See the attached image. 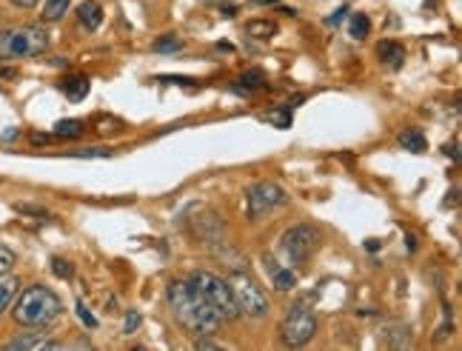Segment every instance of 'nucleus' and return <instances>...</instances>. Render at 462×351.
I'll use <instances>...</instances> for the list:
<instances>
[{"mask_svg":"<svg viewBox=\"0 0 462 351\" xmlns=\"http://www.w3.org/2000/svg\"><path fill=\"white\" fill-rule=\"evenodd\" d=\"M17 212L34 215V217H46V212H43V208H38V206H17Z\"/></svg>","mask_w":462,"mask_h":351,"instance_id":"c756f323","label":"nucleus"},{"mask_svg":"<svg viewBox=\"0 0 462 351\" xmlns=\"http://www.w3.org/2000/svg\"><path fill=\"white\" fill-rule=\"evenodd\" d=\"M83 134V120H58L55 123V137H80Z\"/></svg>","mask_w":462,"mask_h":351,"instance_id":"6ab92c4d","label":"nucleus"},{"mask_svg":"<svg viewBox=\"0 0 462 351\" xmlns=\"http://www.w3.org/2000/svg\"><path fill=\"white\" fill-rule=\"evenodd\" d=\"M66 348H92V343H88V340H75V343H69Z\"/></svg>","mask_w":462,"mask_h":351,"instance_id":"2f4dec72","label":"nucleus"},{"mask_svg":"<svg viewBox=\"0 0 462 351\" xmlns=\"http://www.w3.org/2000/svg\"><path fill=\"white\" fill-rule=\"evenodd\" d=\"M17 291H21V280H17V277H6V274L0 277V318H4V311L12 306Z\"/></svg>","mask_w":462,"mask_h":351,"instance_id":"4468645a","label":"nucleus"},{"mask_svg":"<svg viewBox=\"0 0 462 351\" xmlns=\"http://www.w3.org/2000/svg\"><path fill=\"white\" fill-rule=\"evenodd\" d=\"M9 351H34V348H63V343H55V340H46L38 328L34 331H26V335L21 337H14L6 343Z\"/></svg>","mask_w":462,"mask_h":351,"instance_id":"1a4fd4ad","label":"nucleus"},{"mask_svg":"<svg viewBox=\"0 0 462 351\" xmlns=\"http://www.w3.org/2000/svg\"><path fill=\"white\" fill-rule=\"evenodd\" d=\"M78 318L86 323V328H97V320L92 318V314H88V309L83 303H78Z\"/></svg>","mask_w":462,"mask_h":351,"instance_id":"bb28decb","label":"nucleus"},{"mask_svg":"<svg viewBox=\"0 0 462 351\" xmlns=\"http://www.w3.org/2000/svg\"><path fill=\"white\" fill-rule=\"evenodd\" d=\"M12 266H14V252L9 249V245L0 243V277H4Z\"/></svg>","mask_w":462,"mask_h":351,"instance_id":"b1692460","label":"nucleus"},{"mask_svg":"<svg viewBox=\"0 0 462 351\" xmlns=\"http://www.w3.org/2000/svg\"><path fill=\"white\" fill-rule=\"evenodd\" d=\"M189 280L200 289V294L208 300V306L215 309L223 320H237L240 318V309L235 303V294H231V289H228V283H226L223 277L200 269V272H191Z\"/></svg>","mask_w":462,"mask_h":351,"instance_id":"39448f33","label":"nucleus"},{"mask_svg":"<svg viewBox=\"0 0 462 351\" xmlns=\"http://www.w3.org/2000/svg\"><path fill=\"white\" fill-rule=\"evenodd\" d=\"M60 89L66 92L69 100L78 103V100H83L88 95V78H83V75H69V78H63Z\"/></svg>","mask_w":462,"mask_h":351,"instance_id":"f8f14e48","label":"nucleus"},{"mask_svg":"<svg viewBox=\"0 0 462 351\" xmlns=\"http://www.w3.org/2000/svg\"><path fill=\"white\" fill-rule=\"evenodd\" d=\"M78 21L86 32H95L103 23V9L97 0H83L80 9H78Z\"/></svg>","mask_w":462,"mask_h":351,"instance_id":"9b49d317","label":"nucleus"},{"mask_svg":"<svg viewBox=\"0 0 462 351\" xmlns=\"http://www.w3.org/2000/svg\"><path fill=\"white\" fill-rule=\"evenodd\" d=\"M46 49H49V32L43 26L0 29V60L38 58Z\"/></svg>","mask_w":462,"mask_h":351,"instance_id":"7ed1b4c3","label":"nucleus"},{"mask_svg":"<svg viewBox=\"0 0 462 351\" xmlns=\"http://www.w3.org/2000/svg\"><path fill=\"white\" fill-rule=\"evenodd\" d=\"M317 245H319V232L314 226H294V229H289L280 237V254L286 257L289 266L306 269L311 254L317 252Z\"/></svg>","mask_w":462,"mask_h":351,"instance_id":"423d86ee","label":"nucleus"},{"mask_svg":"<svg viewBox=\"0 0 462 351\" xmlns=\"http://www.w3.org/2000/svg\"><path fill=\"white\" fill-rule=\"evenodd\" d=\"M51 272H55L58 277H63V280L72 277V266H69V263H66V260H60V257L51 260Z\"/></svg>","mask_w":462,"mask_h":351,"instance_id":"393cba45","label":"nucleus"},{"mask_svg":"<svg viewBox=\"0 0 462 351\" xmlns=\"http://www.w3.org/2000/svg\"><path fill=\"white\" fill-rule=\"evenodd\" d=\"M198 348L217 351V348H226V346H223V343H217V340H208V337H198Z\"/></svg>","mask_w":462,"mask_h":351,"instance_id":"cd10ccee","label":"nucleus"},{"mask_svg":"<svg viewBox=\"0 0 462 351\" xmlns=\"http://www.w3.org/2000/svg\"><path fill=\"white\" fill-rule=\"evenodd\" d=\"M226 283L231 294H235L240 314H245V318H265L269 314V297H265L260 283L248 272H231L226 277Z\"/></svg>","mask_w":462,"mask_h":351,"instance_id":"20e7f679","label":"nucleus"},{"mask_svg":"<svg viewBox=\"0 0 462 351\" xmlns=\"http://www.w3.org/2000/svg\"><path fill=\"white\" fill-rule=\"evenodd\" d=\"M348 32H351V38L354 41H365L368 38V32H371V21L365 14H351V21H348Z\"/></svg>","mask_w":462,"mask_h":351,"instance_id":"f3484780","label":"nucleus"},{"mask_svg":"<svg viewBox=\"0 0 462 351\" xmlns=\"http://www.w3.org/2000/svg\"><path fill=\"white\" fill-rule=\"evenodd\" d=\"M206 4H226V0H206Z\"/></svg>","mask_w":462,"mask_h":351,"instance_id":"72a5a7b5","label":"nucleus"},{"mask_svg":"<svg viewBox=\"0 0 462 351\" xmlns=\"http://www.w3.org/2000/svg\"><path fill=\"white\" fill-rule=\"evenodd\" d=\"M12 4L17 9H32V6H38V0H12Z\"/></svg>","mask_w":462,"mask_h":351,"instance_id":"7c9ffc66","label":"nucleus"},{"mask_svg":"<svg viewBox=\"0 0 462 351\" xmlns=\"http://www.w3.org/2000/svg\"><path fill=\"white\" fill-rule=\"evenodd\" d=\"M137 326H140V314L137 311H129L126 320H123V331H126V335H132V331H137Z\"/></svg>","mask_w":462,"mask_h":351,"instance_id":"a878e982","label":"nucleus"},{"mask_svg":"<svg viewBox=\"0 0 462 351\" xmlns=\"http://www.w3.org/2000/svg\"><path fill=\"white\" fill-rule=\"evenodd\" d=\"M265 266H269V274L274 280V289L277 291H291L297 286V274L289 266H280L274 257H265Z\"/></svg>","mask_w":462,"mask_h":351,"instance_id":"9d476101","label":"nucleus"},{"mask_svg":"<svg viewBox=\"0 0 462 351\" xmlns=\"http://www.w3.org/2000/svg\"><path fill=\"white\" fill-rule=\"evenodd\" d=\"M63 311L60 297L46 289V286H29L14 303V323H21L26 328H46L51 326Z\"/></svg>","mask_w":462,"mask_h":351,"instance_id":"f03ea898","label":"nucleus"},{"mask_svg":"<svg viewBox=\"0 0 462 351\" xmlns=\"http://www.w3.org/2000/svg\"><path fill=\"white\" fill-rule=\"evenodd\" d=\"M245 34L248 38H257V41H269L277 34V23L274 21H252L245 26Z\"/></svg>","mask_w":462,"mask_h":351,"instance_id":"2eb2a0df","label":"nucleus"},{"mask_svg":"<svg viewBox=\"0 0 462 351\" xmlns=\"http://www.w3.org/2000/svg\"><path fill=\"white\" fill-rule=\"evenodd\" d=\"M245 203H248V217L257 220V217H263V215L274 212V208L286 206L289 198H286V191H282L277 183L263 180V183H254L252 189H248Z\"/></svg>","mask_w":462,"mask_h":351,"instance_id":"6e6552de","label":"nucleus"},{"mask_svg":"<svg viewBox=\"0 0 462 351\" xmlns=\"http://www.w3.org/2000/svg\"><path fill=\"white\" fill-rule=\"evenodd\" d=\"M69 12V0H46V6H43V21L49 23H55L60 21V17Z\"/></svg>","mask_w":462,"mask_h":351,"instance_id":"aec40b11","label":"nucleus"},{"mask_svg":"<svg viewBox=\"0 0 462 351\" xmlns=\"http://www.w3.org/2000/svg\"><path fill=\"white\" fill-rule=\"evenodd\" d=\"M377 55H380V60H385L391 69H400L402 60H405V49H402L400 43H394V41H383V43L377 46Z\"/></svg>","mask_w":462,"mask_h":351,"instance_id":"ddd939ff","label":"nucleus"},{"mask_svg":"<svg viewBox=\"0 0 462 351\" xmlns=\"http://www.w3.org/2000/svg\"><path fill=\"white\" fill-rule=\"evenodd\" d=\"M280 335H282V343L291 346V348L306 346L317 335V314H314V309L306 300L294 303L286 311V318H282Z\"/></svg>","mask_w":462,"mask_h":351,"instance_id":"0eeeda50","label":"nucleus"},{"mask_svg":"<svg viewBox=\"0 0 462 351\" xmlns=\"http://www.w3.org/2000/svg\"><path fill=\"white\" fill-rule=\"evenodd\" d=\"M377 245H380L377 240H368V243H365V249H368V252H377Z\"/></svg>","mask_w":462,"mask_h":351,"instance_id":"473e14b6","label":"nucleus"},{"mask_svg":"<svg viewBox=\"0 0 462 351\" xmlns=\"http://www.w3.org/2000/svg\"><path fill=\"white\" fill-rule=\"evenodd\" d=\"M152 49L163 55V51H177V49H183V41H180V38H174V34H163V38H160Z\"/></svg>","mask_w":462,"mask_h":351,"instance_id":"4be33fe9","label":"nucleus"},{"mask_svg":"<svg viewBox=\"0 0 462 351\" xmlns=\"http://www.w3.org/2000/svg\"><path fill=\"white\" fill-rule=\"evenodd\" d=\"M388 331H391V335L383 337L385 346H391V348H408V346H411V337H408V328L394 326V328H388Z\"/></svg>","mask_w":462,"mask_h":351,"instance_id":"412c9836","label":"nucleus"},{"mask_svg":"<svg viewBox=\"0 0 462 351\" xmlns=\"http://www.w3.org/2000/svg\"><path fill=\"white\" fill-rule=\"evenodd\" d=\"M400 143L408 152H425V149H429V140H425V134L420 129H405L400 134Z\"/></svg>","mask_w":462,"mask_h":351,"instance_id":"dca6fc26","label":"nucleus"},{"mask_svg":"<svg viewBox=\"0 0 462 351\" xmlns=\"http://www.w3.org/2000/svg\"><path fill=\"white\" fill-rule=\"evenodd\" d=\"M166 300H169L174 320L180 323L189 335L211 337L220 331L223 318L208 306V300L200 294V289L191 283V280H174V283H169Z\"/></svg>","mask_w":462,"mask_h":351,"instance_id":"f257e3e1","label":"nucleus"},{"mask_svg":"<svg viewBox=\"0 0 462 351\" xmlns=\"http://www.w3.org/2000/svg\"><path fill=\"white\" fill-rule=\"evenodd\" d=\"M265 120H269V123H274V126H280V129H289V123H291L289 106H282L280 112H272V115H265Z\"/></svg>","mask_w":462,"mask_h":351,"instance_id":"5701e85b","label":"nucleus"},{"mask_svg":"<svg viewBox=\"0 0 462 351\" xmlns=\"http://www.w3.org/2000/svg\"><path fill=\"white\" fill-rule=\"evenodd\" d=\"M346 14H348V6H340V9H337V12H334V14L328 17V23H331V26H340Z\"/></svg>","mask_w":462,"mask_h":351,"instance_id":"c85d7f7f","label":"nucleus"},{"mask_svg":"<svg viewBox=\"0 0 462 351\" xmlns=\"http://www.w3.org/2000/svg\"><path fill=\"white\" fill-rule=\"evenodd\" d=\"M237 83H240L243 92H254V89H263V86H265V75L260 72V69H248V72L240 75Z\"/></svg>","mask_w":462,"mask_h":351,"instance_id":"a211bd4d","label":"nucleus"}]
</instances>
